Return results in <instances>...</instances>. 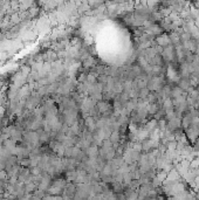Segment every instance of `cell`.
<instances>
[{
    "label": "cell",
    "instance_id": "cell-6",
    "mask_svg": "<svg viewBox=\"0 0 199 200\" xmlns=\"http://www.w3.org/2000/svg\"><path fill=\"white\" fill-rule=\"evenodd\" d=\"M177 85H178L183 91L186 93V91L190 89V87H191L189 77H180V79L178 80V82H177Z\"/></svg>",
    "mask_w": 199,
    "mask_h": 200
},
{
    "label": "cell",
    "instance_id": "cell-8",
    "mask_svg": "<svg viewBox=\"0 0 199 200\" xmlns=\"http://www.w3.org/2000/svg\"><path fill=\"white\" fill-rule=\"evenodd\" d=\"M148 110V114H150V115H156L158 111L161 110V104L159 103H151V104L148 105L147 108Z\"/></svg>",
    "mask_w": 199,
    "mask_h": 200
},
{
    "label": "cell",
    "instance_id": "cell-4",
    "mask_svg": "<svg viewBox=\"0 0 199 200\" xmlns=\"http://www.w3.org/2000/svg\"><path fill=\"white\" fill-rule=\"evenodd\" d=\"M186 136H188V138H189L190 141L196 143L199 138V129L197 126H193V125L189 126L186 129Z\"/></svg>",
    "mask_w": 199,
    "mask_h": 200
},
{
    "label": "cell",
    "instance_id": "cell-1",
    "mask_svg": "<svg viewBox=\"0 0 199 200\" xmlns=\"http://www.w3.org/2000/svg\"><path fill=\"white\" fill-rule=\"evenodd\" d=\"M162 58L163 60L165 61V63H175L177 62V56H176V50H175V46L170 45L168 47L163 48V52H162Z\"/></svg>",
    "mask_w": 199,
    "mask_h": 200
},
{
    "label": "cell",
    "instance_id": "cell-7",
    "mask_svg": "<svg viewBox=\"0 0 199 200\" xmlns=\"http://www.w3.org/2000/svg\"><path fill=\"white\" fill-rule=\"evenodd\" d=\"M87 154L89 156L90 159H96V158L99 157L100 154V150L97 145H95V144H91L88 149H87Z\"/></svg>",
    "mask_w": 199,
    "mask_h": 200
},
{
    "label": "cell",
    "instance_id": "cell-15",
    "mask_svg": "<svg viewBox=\"0 0 199 200\" xmlns=\"http://www.w3.org/2000/svg\"><path fill=\"white\" fill-rule=\"evenodd\" d=\"M193 22H194V25H196V26H197V27L199 28V16H197V18L194 19Z\"/></svg>",
    "mask_w": 199,
    "mask_h": 200
},
{
    "label": "cell",
    "instance_id": "cell-16",
    "mask_svg": "<svg viewBox=\"0 0 199 200\" xmlns=\"http://www.w3.org/2000/svg\"><path fill=\"white\" fill-rule=\"evenodd\" d=\"M149 200H158V199H157V198H150Z\"/></svg>",
    "mask_w": 199,
    "mask_h": 200
},
{
    "label": "cell",
    "instance_id": "cell-12",
    "mask_svg": "<svg viewBox=\"0 0 199 200\" xmlns=\"http://www.w3.org/2000/svg\"><path fill=\"white\" fill-rule=\"evenodd\" d=\"M162 107L164 110H171V109H175L172 104V98L169 97V98H165V100L162 101Z\"/></svg>",
    "mask_w": 199,
    "mask_h": 200
},
{
    "label": "cell",
    "instance_id": "cell-14",
    "mask_svg": "<svg viewBox=\"0 0 199 200\" xmlns=\"http://www.w3.org/2000/svg\"><path fill=\"white\" fill-rule=\"evenodd\" d=\"M192 37H191V35H190L189 33H185V32H183L182 34H180V43H184V42L189 41V40H191Z\"/></svg>",
    "mask_w": 199,
    "mask_h": 200
},
{
    "label": "cell",
    "instance_id": "cell-3",
    "mask_svg": "<svg viewBox=\"0 0 199 200\" xmlns=\"http://www.w3.org/2000/svg\"><path fill=\"white\" fill-rule=\"evenodd\" d=\"M149 80H150V77L148 75H145V74H143V75H141V76H138V77H136V79L134 80V83L136 84L137 88L141 90L147 88L148 83H149Z\"/></svg>",
    "mask_w": 199,
    "mask_h": 200
},
{
    "label": "cell",
    "instance_id": "cell-13",
    "mask_svg": "<svg viewBox=\"0 0 199 200\" xmlns=\"http://www.w3.org/2000/svg\"><path fill=\"white\" fill-rule=\"evenodd\" d=\"M83 66L86 67V68H89V67H93V66H95L94 59L91 58V56H89L88 59H86V60L83 61Z\"/></svg>",
    "mask_w": 199,
    "mask_h": 200
},
{
    "label": "cell",
    "instance_id": "cell-9",
    "mask_svg": "<svg viewBox=\"0 0 199 200\" xmlns=\"http://www.w3.org/2000/svg\"><path fill=\"white\" fill-rule=\"evenodd\" d=\"M120 138H121V136H120V131H116V130H114V131L110 133V136H109V139L110 141V143L113 144V145H117L118 144V142H120Z\"/></svg>",
    "mask_w": 199,
    "mask_h": 200
},
{
    "label": "cell",
    "instance_id": "cell-11",
    "mask_svg": "<svg viewBox=\"0 0 199 200\" xmlns=\"http://www.w3.org/2000/svg\"><path fill=\"white\" fill-rule=\"evenodd\" d=\"M184 93H185V91H183V90L179 88L178 85H175V87L172 88V90H171V98H172V100L178 98V97H180V96H183Z\"/></svg>",
    "mask_w": 199,
    "mask_h": 200
},
{
    "label": "cell",
    "instance_id": "cell-10",
    "mask_svg": "<svg viewBox=\"0 0 199 200\" xmlns=\"http://www.w3.org/2000/svg\"><path fill=\"white\" fill-rule=\"evenodd\" d=\"M169 37H170V42H171V45L172 46H178L180 45V37H179L177 33H175V32H171L170 34H169Z\"/></svg>",
    "mask_w": 199,
    "mask_h": 200
},
{
    "label": "cell",
    "instance_id": "cell-5",
    "mask_svg": "<svg viewBox=\"0 0 199 200\" xmlns=\"http://www.w3.org/2000/svg\"><path fill=\"white\" fill-rule=\"evenodd\" d=\"M188 52L192 53V54H196V50L198 48V45H199V41L198 40H194V39H191L189 41L184 42V43H180Z\"/></svg>",
    "mask_w": 199,
    "mask_h": 200
},
{
    "label": "cell",
    "instance_id": "cell-2",
    "mask_svg": "<svg viewBox=\"0 0 199 200\" xmlns=\"http://www.w3.org/2000/svg\"><path fill=\"white\" fill-rule=\"evenodd\" d=\"M155 43L157 45L158 47H162V48H165L170 46L171 45V42H170V37H169V34H165V33H163L161 35H158V37H155Z\"/></svg>",
    "mask_w": 199,
    "mask_h": 200
}]
</instances>
